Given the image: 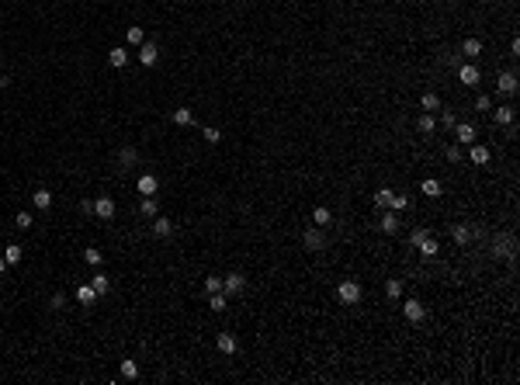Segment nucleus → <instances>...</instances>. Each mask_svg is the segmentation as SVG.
Instances as JSON below:
<instances>
[{
  "instance_id": "1",
  "label": "nucleus",
  "mask_w": 520,
  "mask_h": 385,
  "mask_svg": "<svg viewBox=\"0 0 520 385\" xmlns=\"http://www.w3.org/2000/svg\"><path fill=\"white\" fill-rule=\"evenodd\" d=\"M493 247H496V250H493L496 257H506V260H513V250H517V240H513L510 232H503V236H496V243H493Z\"/></svg>"
},
{
  "instance_id": "2",
  "label": "nucleus",
  "mask_w": 520,
  "mask_h": 385,
  "mask_svg": "<svg viewBox=\"0 0 520 385\" xmlns=\"http://www.w3.org/2000/svg\"><path fill=\"white\" fill-rule=\"evenodd\" d=\"M337 295H340L344 306H354V302H361V285H357V281H344V285L337 288Z\"/></svg>"
},
{
  "instance_id": "3",
  "label": "nucleus",
  "mask_w": 520,
  "mask_h": 385,
  "mask_svg": "<svg viewBox=\"0 0 520 385\" xmlns=\"http://www.w3.org/2000/svg\"><path fill=\"white\" fill-rule=\"evenodd\" d=\"M243 288H247V278H243L239 271H232V274L222 278V291H226V295H239Z\"/></svg>"
},
{
  "instance_id": "4",
  "label": "nucleus",
  "mask_w": 520,
  "mask_h": 385,
  "mask_svg": "<svg viewBox=\"0 0 520 385\" xmlns=\"http://www.w3.org/2000/svg\"><path fill=\"white\" fill-rule=\"evenodd\" d=\"M302 243H305L309 250H323V247H326V236H323V229H319V226H312V229L302 232Z\"/></svg>"
},
{
  "instance_id": "5",
  "label": "nucleus",
  "mask_w": 520,
  "mask_h": 385,
  "mask_svg": "<svg viewBox=\"0 0 520 385\" xmlns=\"http://www.w3.org/2000/svg\"><path fill=\"white\" fill-rule=\"evenodd\" d=\"M454 135H458V142H462V146H472V142L479 139V132H475V125H472V122H458V125H454Z\"/></svg>"
},
{
  "instance_id": "6",
  "label": "nucleus",
  "mask_w": 520,
  "mask_h": 385,
  "mask_svg": "<svg viewBox=\"0 0 520 385\" xmlns=\"http://www.w3.org/2000/svg\"><path fill=\"white\" fill-rule=\"evenodd\" d=\"M156 59H160V49H156L153 42H142L139 45V63L142 66H156Z\"/></svg>"
},
{
  "instance_id": "7",
  "label": "nucleus",
  "mask_w": 520,
  "mask_h": 385,
  "mask_svg": "<svg viewBox=\"0 0 520 385\" xmlns=\"http://www.w3.org/2000/svg\"><path fill=\"white\" fill-rule=\"evenodd\" d=\"M403 312H406V319H409V323H420V319L426 316V309L420 306L416 299H409V302H403Z\"/></svg>"
},
{
  "instance_id": "8",
  "label": "nucleus",
  "mask_w": 520,
  "mask_h": 385,
  "mask_svg": "<svg viewBox=\"0 0 520 385\" xmlns=\"http://www.w3.org/2000/svg\"><path fill=\"white\" fill-rule=\"evenodd\" d=\"M496 87H500V94H517V73H500L496 77Z\"/></svg>"
},
{
  "instance_id": "9",
  "label": "nucleus",
  "mask_w": 520,
  "mask_h": 385,
  "mask_svg": "<svg viewBox=\"0 0 520 385\" xmlns=\"http://www.w3.org/2000/svg\"><path fill=\"white\" fill-rule=\"evenodd\" d=\"M489 156H493V153H489V146H479V142H472V146H468V160H472V163H479V167H485V163H489Z\"/></svg>"
},
{
  "instance_id": "10",
  "label": "nucleus",
  "mask_w": 520,
  "mask_h": 385,
  "mask_svg": "<svg viewBox=\"0 0 520 385\" xmlns=\"http://www.w3.org/2000/svg\"><path fill=\"white\" fill-rule=\"evenodd\" d=\"M458 80H462V83H468V87H475V83H479V80H482L479 66H472V63H465L462 70H458Z\"/></svg>"
},
{
  "instance_id": "11",
  "label": "nucleus",
  "mask_w": 520,
  "mask_h": 385,
  "mask_svg": "<svg viewBox=\"0 0 520 385\" xmlns=\"http://www.w3.org/2000/svg\"><path fill=\"white\" fill-rule=\"evenodd\" d=\"M156 191H160V181H156L153 173H142V177H139V194H146V198H153Z\"/></svg>"
},
{
  "instance_id": "12",
  "label": "nucleus",
  "mask_w": 520,
  "mask_h": 385,
  "mask_svg": "<svg viewBox=\"0 0 520 385\" xmlns=\"http://www.w3.org/2000/svg\"><path fill=\"white\" fill-rule=\"evenodd\" d=\"M94 215H97V219H111V215H115V201H111V198H97V201H94Z\"/></svg>"
},
{
  "instance_id": "13",
  "label": "nucleus",
  "mask_w": 520,
  "mask_h": 385,
  "mask_svg": "<svg viewBox=\"0 0 520 385\" xmlns=\"http://www.w3.org/2000/svg\"><path fill=\"white\" fill-rule=\"evenodd\" d=\"M215 347H219L222 354H236V337H232V333H219V337H215Z\"/></svg>"
},
{
  "instance_id": "14",
  "label": "nucleus",
  "mask_w": 520,
  "mask_h": 385,
  "mask_svg": "<svg viewBox=\"0 0 520 385\" xmlns=\"http://www.w3.org/2000/svg\"><path fill=\"white\" fill-rule=\"evenodd\" d=\"M378 229H382V232H395V229H399V215L392 212V209H385L382 222H378Z\"/></svg>"
},
{
  "instance_id": "15",
  "label": "nucleus",
  "mask_w": 520,
  "mask_h": 385,
  "mask_svg": "<svg viewBox=\"0 0 520 385\" xmlns=\"http://www.w3.org/2000/svg\"><path fill=\"white\" fill-rule=\"evenodd\" d=\"M32 201H35V209H52V191H45V188H39V191L32 194Z\"/></svg>"
},
{
  "instance_id": "16",
  "label": "nucleus",
  "mask_w": 520,
  "mask_h": 385,
  "mask_svg": "<svg viewBox=\"0 0 520 385\" xmlns=\"http://www.w3.org/2000/svg\"><path fill=\"white\" fill-rule=\"evenodd\" d=\"M312 222H316V226H319V229H326L329 222H333V212H329L326 205H319V209H316V212H312Z\"/></svg>"
},
{
  "instance_id": "17",
  "label": "nucleus",
  "mask_w": 520,
  "mask_h": 385,
  "mask_svg": "<svg viewBox=\"0 0 520 385\" xmlns=\"http://www.w3.org/2000/svg\"><path fill=\"white\" fill-rule=\"evenodd\" d=\"M94 299H97V291H94V285H90V281H87V285H80V288H77V302H80V306H90Z\"/></svg>"
},
{
  "instance_id": "18",
  "label": "nucleus",
  "mask_w": 520,
  "mask_h": 385,
  "mask_svg": "<svg viewBox=\"0 0 520 385\" xmlns=\"http://www.w3.org/2000/svg\"><path fill=\"white\" fill-rule=\"evenodd\" d=\"M416 129H420V132H423V135H430V132H434V129H437V118L430 115V111H423V115L416 118Z\"/></svg>"
},
{
  "instance_id": "19",
  "label": "nucleus",
  "mask_w": 520,
  "mask_h": 385,
  "mask_svg": "<svg viewBox=\"0 0 520 385\" xmlns=\"http://www.w3.org/2000/svg\"><path fill=\"white\" fill-rule=\"evenodd\" d=\"M416 250L423 253V257H437V253H441V243H437L434 236H426V240L420 243V247H416Z\"/></svg>"
},
{
  "instance_id": "20",
  "label": "nucleus",
  "mask_w": 520,
  "mask_h": 385,
  "mask_svg": "<svg viewBox=\"0 0 520 385\" xmlns=\"http://www.w3.org/2000/svg\"><path fill=\"white\" fill-rule=\"evenodd\" d=\"M420 108H423V111H437V108H441V97L434 94V91H426V94L420 97Z\"/></svg>"
},
{
  "instance_id": "21",
  "label": "nucleus",
  "mask_w": 520,
  "mask_h": 385,
  "mask_svg": "<svg viewBox=\"0 0 520 385\" xmlns=\"http://www.w3.org/2000/svg\"><path fill=\"white\" fill-rule=\"evenodd\" d=\"M139 212L146 215V219H156V212H160V205H156V198H142V201H139Z\"/></svg>"
},
{
  "instance_id": "22",
  "label": "nucleus",
  "mask_w": 520,
  "mask_h": 385,
  "mask_svg": "<svg viewBox=\"0 0 520 385\" xmlns=\"http://www.w3.org/2000/svg\"><path fill=\"white\" fill-rule=\"evenodd\" d=\"M90 285H94L97 295H108V291H111V281H108V274H94V278H90Z\"/></svg>"
},
{
  "instance_id": "23",
  "label": "nucleus",
  "mask_w": 520,
  "mask_h": 385,
  "mask_svg": "<svg viewBox=\"0 0 520 385\" xmlns=\"http://www.w3.org/2000/svg\"><path fill=\"white\" fill-rule=\"evenodd\" d=\"M135 160H139V153H135L132 146H121V153H118V163H121V167H135Z\"/></svg>"
},
{
  "instance_id": "24",
  "label": "nucleus",
  "mask_w": 520,
  "mask_h": 385,
  "mask_svg": "<svg viewBox=\"0 0 520 385\" xmlns=\"http://www.w3.org/2000/svg\"><path fill=\"white\" fill-rule=\"evenodd\" d=\"M451 236H454V243H458V247H465V243H472V229H468L465 222H462V226H454V232H451Z\"/></svg>"
},
{
  "instance_id": "25",
  "label": "nucleus",
  "mask_w": 520,
  "mask_h": 385,
  "mask_svg": "<svg viewBox=\"0 0 520 385\" xmlns=\"http://www.w3.org/2000/svg\"><path fill=\"white\" fill-rule=\"evenodd\" d=\"M420 191H423L426 198H437V194H441V181H434V177H426L423 184H420Z\"/></svg>"
},
{
  "instance_id": "26",
  "label": "nucleus",
  "mask_w": 520,
  "mask_h": 385,
  "mask_svg": "<svg viewBox=\"0 0 520 385\" xmlns=\"http://www.w3.org/2000/svg\"><path fill=\"white\" fill-rule=\"evenodd\" d=\"M493 122H496V125H510V122H513V108H496V111H493Z\"/></svg>"
},
{
  "instance_id": "27",
  "label": "nucleus",
  "mask_w": 520,
  "mask_h": 385,
  "mask_svg": "<svg viewBox=\"0 0 520 385\" xmlns=\"http://www.w3.org/2000/svg\"><path fill=\"white\" fill-rule=\"evenodd\" d=\"M108 63H111L115 70H121V66L129 63V52H125V49H111V56H108Z\"/></svg>"
},
{
  "instance_id": "28",
  "label": "nucleus",
  "mask_w": 520,
  "mask_h": 385,
  "mask_svg": "<svg viewBox=\"0 0 520 385\" xmlns=\"http://www.w3.org/2000/svg\"><path fill=\"white\" fill-rule=\"evenodd\" d=\"M173 122H177V125H191L194 111H191V108H177V111H173Z\"/></svg>"
},
{
  "instance_id": "29",
  "label": "nucleus",
  "mask_w": 520,
  "mask_h": 385,
  "mask_svg": "<svg viewBox=\"0 0 520 385\" xmlns=\"http://www.w3.org/2000/svg\"><path fill=\"white\" fill-rule=\"evenodd\" d=\"M21 257H24V253H21L18 243H11V247L4 250V260H7V264H21Z\"/></svg>"
},
{
  "instance_id": "30",
  "label": "nucleus",
  "mask_w": 520,
  "mask_h": 385,
  "mask_svg": "<svg viewBox=\"0 0 520 385\" xmlns=\"http://www.w3.org/2000/svg\"><path fill=\"white\" fill-rule=\"evenodd\" d=\"M462 52H465V56H479V52H482V42L479 39H465L462 42Z\"/></svg>"
},
{
  "instance_id": "31",
  "label": "nucleus",
  "mask_w": 520,
  "mask_h": 385,
  "mask_svg": "<svg viewBox=\"0 0 520 385\" xmlns=\"http://www.w3.org/2000/svg\"><path fill=\"white\" fill-rule=\"evenodd\" d=\"M125 39H129V45H142V42H146V32H142V28H129Z\"/></svg>"
},
{
  "instance_id": "32",
  "label": "nucleus",
  "mask_w": 520,
  "mask_h": 385,
  "mask_svg": "<svg viewBox=\"0 0 520 385\" xmlns=\"http://www.w3.org/2000/svg\"><path fill=\"white\" fill-rule=\"evenodd\" d=\"M121 378H129V382L139 378V365L135 361H121Z\"/></svg>"
},
{
  "instance_id": "33",
  "label": "nucleus",
  "mask_w": 520,
  "mask_h": 385,
  "mask_svg": "<svg viewBox=\"0 0 520 385\" xmlns=\"http://www.w3.org/2000/svg\"><path fill=\"white\" fill-rule=\"evenodd\" d=\"M153 232L160 236V240H163V236H170V232H173V226L167 222V219H156V222H153Z\"/></svg>"
},
{
  "instance_id": "34",
  "label": "nucleus",
  "mask_w": 520,
  "mask_h": 385,
  "mask_svg": "<svg viewBox=\"0 0 520 385\" xmlns=\"http://www.w3.org/2000/svg\"><path fill=\"white\" fill-rule=\"evenodd\" d=\"M406 205H409V198H406V194H395V191H392V201H388V209H392V212H403Z\"/></svg>"
},
{
  "instance_id": "35",
  "label": "nucleus",
  "mask_w": 520,
  "mask_h": 385,
  "mask_svg": "<svg viewBox=\"0 0 520 385\" xmlns=\"http://www.w3.org/2000/svg\"><path fill=\"white\" fill-rule=\"evenodd\" d=\"M208 306H212L215 312H222V309H226V291H212V299H208Z\"/></svg>"
},
{
  "instance_id": "36",
  "label": "nucleus",
  "mask_w": 520,
  "mask_h": 385,
  "mask_svg": "<svg viewBox=\"0 0 520 385\" xmlns=\"http://www.w3.org/2000/svg\"><path fill=\"white\" fill-rule=\"evenodd\" d=\"M388 201H392V191H388V188L375 191V205H378V209H388Z\"/></svg>"
},
{
  "instance_id": "37",
  "label": "nucleus",
  "mask_w": 520,
  "mask_h": 385,
  "mask_svg": "<svg viewBox=\"0 0 520 385\" xmlns=\"http://www.w3.org/2000/svg\"><path fill=\"white\" fill-rule=\"evenodd\" d=\"M426 236H430V232H426V229H423V226H416V229H413V232H409V243H413V247H420V243H423V240H426Z\"/></svg>"
},
{
  "instance_id": "38",
  "label": "nucleus",
  "mask_w": 520,
  "mask_h": 385,
  "mask_svg": "<svg viewBox=\"0 0 520 385\" xmlns=\"http://www.w3.org/2000/svg\"><path fill=\"white\" fill-rule=\"evenodd\" d=\"M32 222H35V219H32L28 212H18V219H14V226H18V229H32Z\"/></svg>"
},
{
  "instance_id": "39",
  "label": "nucleus",
  "mask_w": 520,
  "mask_h": 385,
  "mask_svg": "<svg viewBox=\"0 0 520 385\" xmlns=\"http://www.w3.org/2000/svg\"><path fill=\"white\" fill-rule=\"evenodd\" d=\"M385 295H388V299H399V295H403V281H388Z\"/></svg>"
},
{
  "instance_id": "40",
  "label": "nucleus",
  "mask_w": 520,
  "mask_h": 385,
  "mask_svg": "<svg viewBox=\"0 0 520 385\" xmlns=\"http://www.w3.org/2000/svg\"><path fill=\"white\" fill-rule=\"evenodd\" d=\"M475 108H479V111H489V108H493V97H489V94H479V97H475Z\"/></svg>"
},
{
  "instance_id": "41",
  "label": "nucleus",
  "mask_w": 520,
  "mask_h": 385,
  "mask_svg": "<svg viewBox=\"0 0 520 385\" xmlns=\"http://www.w3.org/2000/svg\"><path fill=\"white\" fill-rule=\"evenodd\" d=\"M83 260L97 268V264H101V250H94V247H90V250H83Z\"/></svg>"
},
{
  "instance_id": "42",
  "label": "nucleus",
  "mask_w": 520,
  "mask_h": 385,
  "mask_svg": "<svg viewBox=\"0 0 520 385\" xmlns=\"http://www.w3.org/2000/svg\"><path fill=\"white\" fill-rule=\"evenodd\" d=\"M205 288H208V295L212 291H222V278H205Z\"/></svg>"
},
{
  "instance_id": "43",
  "label": "nucleus",
  "mask_w": 520,
  "mask_h": 385,
  "mask_svg": "<svg viewBox=\"0 0 520 385\" xmlns=\"http://www.w3.org/2000/svg\"><path fill=\"white\" fill-rule=\"evenodd\" d=\"M205 142H212V146H215V142H222L219 129H212V125H208V129H205Z\"/></svg>"
},
{
  "instance_id": "44",
  "label": "nucleus",
  "mask_w": 520,
  "mask_h": 385,
  "mask_svg": "<svg viewBox=\"0 0 520 385\" xmlns=\"http://www.w3.org/2000/svg\"><path fill=\"white\" fill-rule=\"evenodd\" d=\"M447 160L458 163V160H462V146H447Z\"/></svg>"
},
{
  "instance_id": "45",
  "label": "nucleus",
  "mask_w": 520,
  "mask_h": 385,
  "mask_svg": "<svg viewBox=\"0 0 520 385\" xmlns=\"http://www.w3.org/2000/svg\"><path fill=\"white\" fill-rule=\"evenodd\" d=\"M441 122H444V129H454V125H458V118L451 115V111H444V115H441Z\"/></svg>"
},
{
  "instance_id": "46",
  "label": "nucleus",
  "mask_w": 520,
  "mask_h": 385,
  "mask_svg": "<svg viewBox=\"0 0 520 385\" xmlns=\"http://www.w3.org/2000/svg\"><path fill=\"white\" fill-rule=\"evenodd\" d=\"M52 306H56V309L66 306V295H63V291H56V295H52Z\"/></svg>"
},
{
  "instance_id": "47",
  "label": "nucleus",
  "mask_w": 520,
  "mask_h": 385,
  "mask_svg": "<svg viewBox=\"0 0 520 385\" xmlns=\"http://www.w3.org/2000/svg\"><path fill=\"white\" fill-rule=\"evenodd\" d=\"M7 268H11V264H7V260H4V257H0V274H4V271H7Z\"/></svg>"
}]
</instances>
